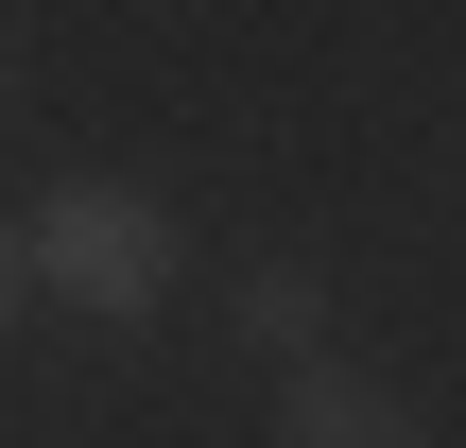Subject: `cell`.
<instances>
[{"label":"cell","instance_id":"7a4b0ae2","mask_svg":"<svg viewBox=\"0 0 466 448\" xmlns=\"http://www.w3.org/2000/svg\"><path fill=\"white\" fill-rule=\"evenodd\" d=\"M277 448H432V432H415L398 380H363V363L311 345V363H277Z\"/></svg>","mask_w":466,"mask_h":448},{"label":"cell","instance_id":"6da1fadb","mask_svg":"<svg viewBox=\"0 0 466 448\" xmlns=\"http://www.w3.org/2000/svg\"><path fill=\"white\" fill-rule=\"evenodd\" d=\"M17 242H35V294H52V311H104V328L173 311V259H190L138 173H52V190L17 207Z\"/></svg>","mask_w":466,"mask_h":448},{"label":"cell","instance_id":"5b68a950","mask_svg":"<svg viewBox=\"0 0 466 448\" xmlns=\"http://www.w3.org/2000/svg\"><path fill=\"white\" fill-rule=\"evenodd\" d=\"M17 86H35V52H17V35H0V121H17Z\"/></svg>","mask_w":466,"mask_h":448},{"label":"cell","instance_id":"277c9868","mask_svg":"<svg viewBox=\"0 0 466 448\" xmlns=\"http://www.w3.org/2000/svg\"><path fill=\"white\" fill-rule=\"evenodd\" d=\"M17 311H35V242L0 224V328H17Z\"/></svg>","mask_w":466,"mask_h":448},{"label":"cell","instance_id":"3957f363","mask_svg":"<svg viewBox=\"0 0 466 448\" xmlns=\"http://www.w3.org/2000/svg\"><path fill=\"white\" fill-rule=\"evenodd\" d=\"M242 345L311 363V345H329V276H311V259H259V276H242Z\"/></svg>","mask_w":466,"mask_h":448}]
</instances>
